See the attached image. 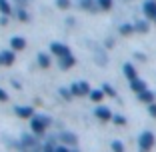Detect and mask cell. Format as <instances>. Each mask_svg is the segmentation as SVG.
<instances>
[{
  "mask_svg": "<svg viewBox=\"0 0 156 152\" xmlns=\"http://www.w3.org/2000/svg\"><path fill=\"white\" fill-rule=\"evenodd\" d=\"M52 124V120H50V116H44V114H40V116H32L30 118V130H32L36 136H40V134H44L46 132V128Z\"/></svg>",
  "mask_w": 156,
  "mask_h": 152,
  "instance_id": "1",
  "label": "cell"
},
{
  "mask_svg": "<svg viewBox=\"0 0 156 152\" xmlns=\"http://www.w3.org/2000/svg\"><path fill=\"white\" fill-rule=\"evenodd\" d=\"M156 138L154 134L150 132V130H144L142 134H140V138H138V148H140V152H150L152 146H154Z\"/></svg>",
  "mask_w": 156,
  "mask_h": 152,
  "instance_id": "2",
  "label": "cell"
},
{
  "mask_svg": "<svg viewBox=\"0 0 156 152\" xmlns=\"http://www.w3.org/2000/svg\"><path fill=\"white\" fill-rule=\"evenodd\" d=\"M70 92H72V96H86V94H90V86H88V82L80 80L70 86Z\"/></svg>",
  "mask_w": 156,
  "mask_h": 152,
  "instance_id": "3",
  "label": "cell"
},
{
  "mask_svg": "<svg viewBox=\"0 0 156 152\" xmlns=\"http://www.w3.org/2000/svg\"><path fill=\"white\" fill-rule=\"evenodd\" d=\"M94 116H96L98 120H102V122H110L114 114H112L110 108H106V106H96V108H94Z\"/></svg>",
  "mask_w": 156,
  "mask_h": 152,
  "instance_id": "4",
  "label": "cell"
},
{
  "mask_svg": "<svg viewBox=\"0 0 156 152\" xmlns=\"http://www.w3.org/2000/svg\"><path fill=\"white\" fill-rule=\"evenodd\" d=\"M78 8L84 12H98V2L96 0H78Z\"/></svg>",
  "mask_w": 156,
  "mask_h": 152,
  "instance_id": "5",
  "label": "cell"
},
{
  "mask_svg": "<svg viewBox=\"0 0 156 152\" xmlns=\"http://www.w3.org/2000/svg\"><path fill=\"white\" fill-rule=\"evenodd\" d=\"M50 52H52V54H56L58 58H60V56H66V54H72V52H70V48L66 46V44H62V42H52Z\"/></svg>",
  "mask_w": 156,
  "mask_h": 152,
  "instance_id": "6",
  "label": "cell"
},
{
  "mask_svg": "<svg viewBox=\"0 0 156 152\" xmlns=\"http://www.w3.org/2000/svg\"><path fill=\"white\" fill-rule=\"evenodd\" d=\"M58 140H60V144H66V146H76L78 144L76 134H72V132H60Z\"/></svg>",
  "mask_w": 156,
  "mask_h": 152,
  "instance_id": "7",
  "label": "cell"
},
{
  "mask_svg": "<svg viewBox=\"0 0 156 152\" xmlns=\"http://www.w3.org/2000/svg\"><path fill=\"white\" fill-rule=\"evenodd\" d=\"M14 114L18 116V118H32L34 108L32 106H14Z\"/></svg>",
  "mask_w": 156,
  "mask_h": 152,
  "instance_id": "8",
  "label": "cell"
},
{
  "mask_svg": "<svg viewBox=\"0 0 156 152\" xmlns=\"http://www.w3.org/2000/svg\"><path fill=\"white\" fill-rule=\"evenodd\" d=\"M76 64V58H74L72 54H66V56H60V62H58V66H60V70H70L72 66Z\"/></svg>",
  "mask_w": 156,
  "mask_h": 152,
  "instance_id": "9",
  "label": "cell"
},
{
  "mask_svg": "<svg viewBox=\"0 0 156 152\" xmlns=\"http://www.w3.org/2000/svg\"><path fill=\"white\" fill-rule=\"evenodd\" d=\"M142 12H144V16H146V18H154V14H156V2L154 0H146V2H144L142 4Z\"/></svg>",
  "mask_w": 156,
  "mask_h": 152,
  "instance_id": "10",
  "label": "cell"
},
{
  "mask_svg": "<svg viewBox=\"0 0 156 152\" xmlns=\"http://www.w3.org/2000/svg\"><path fill=\"white\" fill-rule=\"evenodd\" d=\"M14 58H16L14 50H4V52H0V64H2V66L14 64Z\"/></svg>",
  "mask_w": 156,
  "mask_h": 152,
  "instance_id": "11",
  "label": "cell"
},
{
  "mask_svg": "<svg viewBox=\"0 0 156 152\" xmlns=\"http://www.w3.org/2000/svg\"><path fill=\"white\" fill-rule=\"evenodd\" d=\"M10 46H12L14 52L16 50H24V48H26V40H24L22 36H14V38H10Z\"/></svg>",
  "mask_w": 156,
  "mask_h": 152,
  "instance_id": "12",
  "label": "cell"
},
{
  "mask_svg": "<svg viewBox=\"0 0 156 152\" xmlns=\"http://www.w3.org/2000/svg\"><path fill=\"white\" fill-rule=\"evenodd\" d=\"M138 100L144 102V104H152L154 102V92H150L148 88H144L142 92H138Z\"/></svg>",
  "mask_w": 156,
  "mask_h": 152,
  "instance_id": "13",
  "label": "cell"
},
{
  "mask_svg": "<svg viewBox=\"0 0 156 152\" xmlns=\"http://www.w3.org/2000/svg\"><path fill=\"white\" fill-rule=\"evenodd\" d=\"M38 64H40V68H50V64H52V60H50V56L46 54V52H38Z\"/></svg>",
  "mask_w": 156,
  "mask_h": 152,
  "instance_id": "14",
  "label": "cell"
},
{
  "mask_svg": "<svg viewBox=\"0 0 156 152\" xmlns=\"http://www.w3.org/2000/svg\"><path fill=\"white\" fill-rule=\"evenodd\" d=\"M130 88H132V90H134V92H142V90H144V88H146V82H144V80H140V78H138V76H136V78H134V80H130Z\"/></svg>",
  "mask_w": 156,
  "mask_h": 152,
  "instance_id": "15",
  "label": "cell"
},
{
  "mask_svg": "<svg viewBox=\"0 0 156 152\" xmlns=\"http://www.w3.org/2000/svg\"><path fill=\"white\" fill-rule=\"evenodd\" d=\"M36 138H34L32 134H22V146L24 148H36Z\"/></svg>",
  "mask_w": 156,
  "mask_h": 152,
  "instance_id": "16",
  "label": "cell"
},
{
  "mask_svg": "<svg viewBox=\"0 0 156 152\" xmlns=\"http://www.w3.org/2000/svg\"><path fill=\"white\" fill-rule=\"evenodd\" d=\"M122 72H124V76L128 78V82L136 78V68H134L132 64H124V66H122Z\"/></svg>",
  "mask_w": 156,
  "mask_h": 152,
  "instance_id": "17",
  "label": "cell"
},
{
  "mask_svg": "<svg viewBox=\"0 0 156 152\" xmlns=\"http://www.w3.org/2000/svg\"><path fill=\"white\" fill-rule=\"evenodd\" d=\"M0 12L6 14V16H10V14H12V6H10L8 0H0Z\"/></svg>",
  "mask_w": 156,
  "mask_h": 152,
  "instance_id": "18",
  "label": "cell"
},
{
  "mask_svg": "<svg viewBox=\"0 0 156 152\" xmlns=\"http://www.w3.org/2000/svg\"><path fill=\"white\" fill-rule=\"evenodd\" d=\"M134 32V24H122L120 26V34L122 36H128V34H132Z\"/></svg>",
  "mask_w": 156,
  "mask_h": 152,
  "instance_id": "19",
  "label": "cell"
},
{
  "mask_svg": "<svg viewBox=\"0 0 156 152\" xmlns=\"http://www.w3.org/2000/svg\"><path fill=\"white\" fill-rule=\"evenodd\" d=\"M96 2H98V8H100V10H110L112 6H114L112 0H96Z\"/></svg>",
  "mask_w": 156,
  "mask_h": 152,
  "instance_id": "20",
  "label": "cell"
},
{
  "mask_svg": "<svg viewBox=\"0 0 156 152\" xmlns=\"http://www.w3.org/2000/svg\"><path fill=\"white\" fill-rule=\"evenodd\" d=\"M148 22H144V20H140V22H136L134 24V30H136V32H148Z\"/></svg>",
  "mask_w": 156,
  "mask_h": 152,
  "instance_id": "21",
  "label": "cell"
},
{
  "mask_svg": "<svg viewBox=\"0 0 156 152\" xmlns=\"http://www.w3.org/2000/svg\"><path fill=\"white\" fill-rule=\"evenodd\" d=\"M90 98H92V102H100L104 98V92L102 90H90Z\"/></svg>",
  "mask_w": 156,
  "mask_h": 152,
  "instance_id": "22",
  "label": "cell"
},
{
  "mask_svg": "<svg viewBox=\"0 0 156 152\" xmlns=\"http://www.w3.org/2000/svg\"><path fill=\"white\" fill-rule=\"evenodd\" d=\"M110 148H112V152H126L124 150V144L120 142V140H114V142L110 144Z\"/></svg>",
  "mask_w": 156,
  "mask_h": 152,
  "instance_id": "23",
  "label": "cell"
},
{
  "mask_svg": "<svg viewBox=\"0 0 156 152\" xmlns=\"http://www.w3.org/2000/svg\"><path fill=\"white\" fill-rule=\"evenodd\" d=\"M16 16H18L22 22H28V20H30V16L26 14V10H24V8H18V10H16Z\"/></svg>",
  "mask_w": 156,
  "mask_h": 152,
  "instance_id": "24",
  "label": "cell"
},
{
  "mask_svg": "<svg viewBox=\"0 0 156 152\" xmlns=\"http://www.w3.org/2000/svg\"><path fill=\"white\" fill-rule=\"evenodd\" d=\"M102 92L108 94V96H116V90L110 86V84H102Z\"/></svg>",
  "mask_w": 156,
  "mask_h": 152,
  "instance_id": "25",
  "label": "cell"
},
{
  "mask_svg": "<svg viewBox=\"0 0 156 152\" xmlns=\"http://www.w3.org/2000/svg\"><path fill=\"white\" fill-rule=\"evenodd\" d=\"M58 92H60V96L64 98V100H70V98H72V92H70V88H60Z\"/></svg>",
  "mask_w": 156,
  "mask_h": 152,
  "instance_id": "26",
  "label": "cell"
},
{
  "mask_svg": "<svg viewBox=\"0 0 156 152\" xmlns=\"http://www.w3.org/2000/svg\"><path fill=\"white\" fill-rule=\"evenodd\" d=\"M56 6L60 10H68L70 8V0H56Z\"/></svg>",
  "mask_w": 156,
  "mask_h": 152,
  "instance_id": "27",
  "label": "cell"
},
{
  "mask_svg": "<svg viewBox=\"0 0 156 152\" xmlns=\"http://www.w3.org/2000/svg\"><path fill=\"white\" fill-rule=\"evenodd\" d=\"M112 122H114V124H118V126H126V118H124V116H112Z\"/></svg>",
  "mask_w": 156,
  "mask_h": 152,
  "instance_id": "28",
  "label": "cell"
},
{
  "mask_svg": "<svg viewBox=\"0 0 156 152\" xmlns=\"http://www.w3.org/2000/svg\"><path fill=\"white\" fill-rule=\"evenodd\" d=\"M54 152H70V150L66 144H58V146H54Z\"/></svg>",
  "mask_w": 156,
  "mask_h": 152,
  "instance_id": "29",
  "label": "cell"
},
{
  "mask_svg": "<svg viewBox=\"0 0 156 152\" xmlns=\"http://www.w3.org/2000/svg\"><path fill=\"white\" fill-rule=\"evenodd\" d=\"M44 152H54V144H52V142H46L44 144Z\"/></svg>",
  "mask_w": 156,
  "mask_h": 152,
  "instance_id": "30",
  "label": "cell"
},
{
  "mask_svg": "<svg viewBox=\"0 0 156 152\" xmlns=\"http://www.w3.org/2000/svg\"><path fill=\"white\" fill-rule=\"evenodd\" d=\"M26 2H28V0H14V6H18V8H24V6H26Z\"/></svg>",
  "mask_w": 156,
  "mask_h": 152,
  "instance_id": "31",
  "label": "cell"
},
{
  "mask_svg": "<svg viewBox=\"0 0 156 152\" xmlns=\"http://www.w3.org/2000/svg\"><path fill=\"white\" fill-rule=\"evenodd\" d=\"M148 112H150V116H152V118H156V104H154V102L150 104V108H148Z\"/></svg>",
  "mask_w": 156,
  "mask_h": 152,
  "instance_id": "32",
  "label": "cell"
},
{
  "mask_svg": "<svg viewBox=\"0 0 156 152\" xmlns=\"http://www.w3.org/2000/svg\"><path fill=\"white\" fill-rule=\"evenodd\" d=\"M6 100H8V94H6V90L0 88V102H6Z\"/></svg>",
  "mask_w": 156,
  "mask_h": 152,
  "instance_id": "33",
  "label": "cell"
},
{
  "mask_svg": "<svg viewBox=\"0 0 156 152\" xmlns=\"http://www.w3.org/2000/svg\"><path fill=\"white\" fill-rule=\"evenodd\" d=\"M0 24H2V26H6V24H8V16H6V14H2V18H0Z\"/></svg>",
  "mask_w": 156,
  "mask_h": 152,
  "instance_id": "34",
  "label": "cell"
},
{
  "mask_svg": "<svg viewBox=\"0 0 156 152\" xmlns=\"http://www.w3.org/2000/svg\"><path fill=\"white\" fill-rule=\"evenodd\" d=\"M152 20H154V22H156V14H154V18H152Z\"/></svg>",
  "mask_w": 156,
  "mask_h": 152,
  "instance_id": "35",
  "label": "cell"
},
{
  "mask_svg": "<svg viewBox=\"0 0 156 152\" xmlns=\"http://www.w3.org/2000/svg\"><path fill=\"white\" fill-rule=\"evenodd\" d=\"M70 152H78V150H70Z\"/></svg>",
  "mask_w": 156,
  "mask_h": 152,
  "instance_id": "36",
  "label": "cell"
}]
</instances>
